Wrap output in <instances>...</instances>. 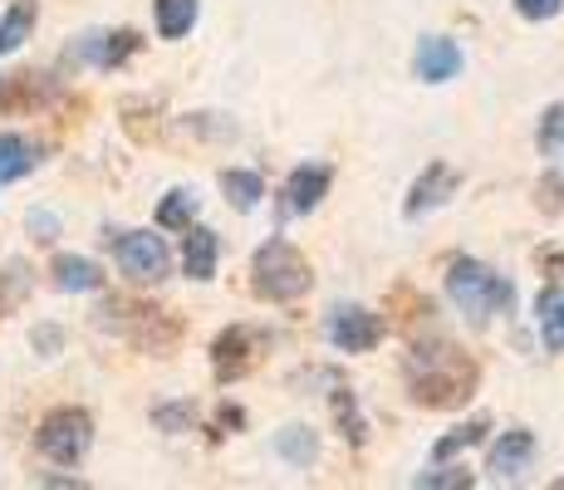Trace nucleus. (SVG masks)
Returning a JSON list of instances; mask_svg holds the SVG:
<instances>
[{"mask_svg": "<svg viewBox=\"0 0 564 490\" xmlns=\"http://www.w3.org/2000/svg\"><path fill=\"white\" fill-rule=\"evenodd\" d=\"M153 427L167 432V437L192 432L197 427V407H192V402H162V407H153Z\"/></svg>", "mask_w": 564, "mask_h": 490, "instance_id": "obj_27", "label": "nucleus"}, {"mask_svg": "<svg viewBox=\"0 0 564 490\" xmlns=\"http://www.w3.org/2000/svg\"><path fill=\"white\" fill-rule=\"evenodd\" d=\"M275 456L285 466H295V471H310V466L319 461V432L314 427H280L275 432Z\"/></svg>", "mask_w": 564, "mask_h": 490, "instance_id": "obj_17", "label": "nucleus"}, {"mask_svg": "<svg viewBox=\"0 0 564 490\" xmlns=\"http://www.w3.org/2000/svg\"><path fill=\"white\" fill-rule=\"evenodd\" d=\"M35 446H40V456L54 461V466H79L94 446V417L84 407H54V412L40 417Z\"/></svg>", "mask_w": 564, "mask_h": 490, "instance_id": "obj_5", "label": "nucleus"}, {"mask_svg": "<svg viewBox=\"0 0 564 490\" xmlns=\"http://www.w3.org/2000/svg\"><path fill=\"white\" fill-rule=\"evenodd\" d=\"M540 260H545V275L550 280H564V250H545Z\"/></svg>", "mask_w": 564, "mask_h": 490, "instance_id": "obj_35", "label": "nucleus"}, {"mask_svg": "<svg viewBox=\"0 0 564 490\" xmlns=\"http://www.w3.org/2000/svg\"><path fill=\"white\" fill-rule=\"evenodd\" d=\"M84 54H89L99 69H118V64H128L138 50H143V35L138 30H113V35H84Z\"/></svg>", "mask_w": 564, "mask_h": 490, "instance_id": "obj_16", "label": "nucleus"}, {"mask_svg": "<svg viewBox=\"0 0 564 490\" xmlns=\"http://www.w3.org/2000/svg\"><path fill=\"white\" fill-rule=\"evenodd\" d=\"M113 260L133 285H158V280H167V270H172L167 246H162V236H153V231H118Z\"/></svg>", "mask_w": 564, "mask_h": 490, "instance_id": "obj_6", "label": "nucleus"}, {"mask_svg": "<svg viewBox=\"0 0 564 490\" xmlns=\"http://www.w3.org/2000/svg\"><path fill=\"white\" fill-rule=\"evenodd\" d=\"M182 128H192L202 138H236V123H226V113H192L182 118Z\"/></svg>", "mask_w": 564, "mask_h": 490, "instance_id": "obj_31", "label": "nucleus"}, {"mask_svg": "<svg viewBox=\"0 0 564 490\" xmlns=\"http://www.w3.org/2000/svg\"><path fill=\"white\" fill-rule=\"evenodd\" d=\"M535 206L545 216H560L564 211V172H545V177L535 182Z\"/></svg>", "mask_w": 564, "mask_h": 490, "instance_id": "obj_30", "label": "nucleus"}, {"mask_svg": "<svg viewBox=\"0 0 564 490\" xmlns=\"http://www.w3.org/2000/svg\"><path fill=\"white\" fill-rule=\"evenodd\" d=\"M35 162H40V152H35V143H30V138L0 133V187H10V182L30 177V172H35Z\"/></svg>", "mask_w": 564, "mask_h": 490, "instance_id": "obj_19", "label": "nucleus"}, {"mask_svg": "<svg viewBox=\"0 0 564 490\" xmlns=\"http://www.w3.org/2000/svg\"><path fill=\"white\" fill-rule=\"evenodd\" d=\"M408 398L427 412H457L481 388V363L457 344H412L403 358Z\"/></svg>", "mask_w": 564, "mask_h": 490, "instance_id": "obj_1", "label": "nucleus"}, {"mask_svg": "<svg viewBox=\"0 0 564 490\" xmlns=\"http://www.w3.org/2000/svg\"><path fill=\"white\" fill-rule=\"evenodd\" d=\"M457 187H462V172H457V167H447V162H432V167L408 187L403 216H408V221H417V216L437 211V206H447L452 196H457Z\"/></svg>", "mask_w": 564, "mask_h": 490, "instance_id": "obj_9", "label": "nucleus"}, {"mask_svg": "<svg viewBox=\"0 0 564 490\" xmlns=\"http://www.w3.org/2000/svg\"><path fill=\"white\" fill-rule=\"evenodd\" d=\"M197 15H202L197 0H153V20L162 40H187L197 30Z\"/></svg>", "mask_w": 564, "mask_h": 490, "instance_id": "obj_18", "label": "nucleus"}, {"mask_svg": "<svg viewBox=\"0 0 564 490\" xmlns=\"http://www.w3.org/2000/svg\"><path fill=\"white\" fill-rule=\"evenodd\" d=\"M221 192H226V202H231L236 211H256L260 196H265V182H260V172L226 167V172H221Z\"/></svg>", "mask_w": 564, "mask_h": 490, "instance_id": "obj_22", "label": "nucleus"}, {"mask_svg": "<svg viewBox=\"0 0 564 490\" xmlns=\"http://www.w3.org/2000/svg\"><path fill=\"white\" fill-rule=\"evenodd\" d=\"M50 280H54V290H64V294H94V290H104V270L94 265L89 255H54Z\"/></svg>", "mask_w": 564, "mask_h": 490, "instance_id": "obj_15", "label": "nucleus"}, {"mask_svg": "<svg viewBox=\"0 0 564 490\" xmlns=\"http://www.w3.org/2000/svg\"><path fill=\"white\" fill-rule=\"evenodd\" d=\"M314 285V270H310V260L300 255L290 241H265L256 250V260H251V294L256 300H265V304H295L300 294H310Z\"/></svg>", "mask_w": 564, "mask_h": 490, "instance_id": "obj_3", "label": "nucleus"}, {"mask_svg": "<svg viewBox=\"0 0 564 490\" xmlns=\"http://www.w3.org/2000/svg\"><path fill=\"white\" fill-rule=\"evenodd\" d=\"M412 486H422V490H466V486H476V476H471V471H462V466L452 471V466L442 461V471H422Z\"/></svg>", "mask_w": 564, "mask_h": 490, "instance_id": "obj_28", "label": "nucleus"}, {"mask_svg": "<svg viewBox=\"0 0 564 490\" xmlns=\"http://www.w3.org/2000/svg\"><path fill=\"white\" fill-rule=\"evenodd\" d=\"M54 98L50 74H10L0 79V113H30V108H45Z\"/></svg>", "mask_w": 564, "mask_h": 490, "instance_id": "obj_13", "label": "nucleus"}, {"mask_svg": "<svg viewBox=\"0 0 564 490\" xmlns=\"http://www.w3.org/2000/svg\"><path fill=\"white\" fill-rule=\"evenodd\" d=\"M30 236H35V241H54V236H59V221H54L50 211H30Z\"/></svg>", "mask_w": 564, "mask_h": 490, "instance_id": "obj_34", "label": "nucleus"}, {"mask_svg": "<svg viewBox=\"0 0 564 490\" xmlns=\"http://www.w3.org/2000/svg\"><path fill=\"white\" fill-rule=\"evenodd\" d=\"M30 344H35L45 358H54V353H59V348H64V329H54V324H40V329L30 334Z\"/></svg>", "mask_w": 564, "mask_h": 490, "instance_id": "obj_33", "label": "nucleus"}, {"mask_svg": "<svg viewBox=\"0 0 564 490\" xmlns=\"http://www.w3.org/2000/svg\"><path fill=\"white\" fill-rule=\"evenodd\" d=\"M99 329H108L113 339L133 344L138 353H153V358H167L172 348L182 344V319H172L162 304H148V300H104L99 309Z\"/></svg>", "mask_w": 564, "mask_h": 490, "instance_id": "obj_2", "label": "nucleus"}, {"mask_svg": "<svg viewBox=\"0 0 564 490\" xmlns=\"http://www.w3.org/2000/svg\"><path fill=\"white\" fill-rule=\"evenodd\" d=\"M540 148H545L550 157L564 152V104H550L545 118H540Z\"/></svg>", "mask_w": 564, "mask_h": 490, "instance_id": "obj_29", "label": "nucleus"}, {"mask_svg": "<svg viewBox=\"0 0 564 490\" xmlns=\"http://www.w3.org/2000/svg\"><path fill=\"white\" fill-rule=\"evenodd\" d=\"M447 294L466 314V324H491L496 314H506V304H511V285H506L491 265H481L476 255H457L447 265Z\"/></svg>", "mask_w": 564, "mask_h": 490, "instance_id": "obj_4", "label": "nucleus"}, {"mask_svg": "<svg viewBox=\"0 0 564 490\" xmlns=\"http://www.w3.org/2000/svg\"><path fill=\"white\" fill-rule=\"evenodd\" d=\"M462 45L447 35H427L412 54V74H417L422 84H452L462 74Z\"/></svg>", "mask_w": 564, "mask_h": 490, "instance_id": "obj_12", "label": "nucleus"}, {"mask_svg": "<svg viewBox=\"0 0 564 490\" xmlns=\"http://www.w3.org/2000/svg\"><path fill=\"white\" fill-rule=\"evenodd\" d=\"M334 422H339V432H344V442L349 446H364L368 442V422L359 417V398H354L349 388H334Z\"/></svg>", "mask_w": 564, "mask_h": 490, "instance_id": "obj_23", "label": "nucleus"}, {"mask_svg": "<svg viewBox=\"0 0 564 490\" xmlns=\"http://www.w3.org/2000/svg\"><path fill=\"white\" fill-rule=\"evenodd\" d=\"M535 319H540V344H545L550 353H564V290L560 285L540 290Z\"/></svg>", "mask_w": 564, "mask_h": 490, "instance_id": "obj_20", "label": "nucleus"}, {"mask_svg": "<svg viewBox=\"0 0 564 490\" xmlns=\"http://www.w3.org/2000/svg\"><path fill=\"white\" fill-rule=\"evenodd\" d=\"M260 348H265V334L251 329V324H231V329H221L212 339V368H216V378H221V383H236L241 373H251Z\"/></svg>", "mask_w": 564, "mask_h": 490, "instance_id": "obj_8", "label": "nucleus"}, {"mask_svg": "<svg viewBox=\"0 0 564 490\" xmlns=\"http://www.w3.org/2000/svg\"><path fill=\"white\" fill-rule=\"evenodd\" d=\"M35 15H40L35 0H15V6L0 15V59H6V54H15L30 40V30H35Z\"/></svg>", "mask_w": 564, "mask_h": 490, "instance_id": "obj_21", "label": "nucleus"}, {"mask_svg": "<svg viewBox=\"0 0 564 490\" xmlns=\"http://www.w3.org/2000/svg\"><path fill=\"white\" fill-rule=\"evenodd\" d=\"M30 285H35V280H30V265H20V260L0 265V319H6V314H15L20 304L30 300Z\"/></svg>", "mask_w": 564, "mask_h": 490, "instance_id": "obj_25", "label": "nucleus"}, {"mask_svg": "<svg viewBox=\"0 0 564 490\" xmlns=\"http://www.w3.org/2000/svg\"><path fill=\"white\" fill-rule=\"evenodd\" d=\"M329 182H334V172L329 167H314V162H305V167H295L285 177V192H280V216H310L314 206L329 196Z\"/></svg>", "mask_w": 564, "mask_h": 490, "instance_id": "obj_11", "label": "nucleus"}, {"mask_svg": "<svg viewBox=\"0 0 564 490\" xmlns=\"http://www.w3.org/2000/svg\"><path fill=\"white\" fill-rule=\"evenodd\" d=\"M560 10H564V0H516V15H520V20H535V25L555 20Z\"/></svg>", "mask_w": 564, "mask_h": 490, "instance_id": "obj_32", "label": "nucleus"}, {"mask_svg": "<svg viewBox=\"0 0 564 490\" xmlns=\"http://www.w3.org/2000/svg\"><path fill=\"white\" fill-rule=\"evenodd\" d=\"M530 466H535V432H525V427L501 432L496 446H491V456H486L491 481H520Z\"/></svg>", "mask_w": 564, "mask_h": 490, "instance_id": "obj_10", "label": "nucleus"}, {"mask_svg": "<svg viewBox=\"0 0 564 490\" xmlns=\"http://www.w3.org/2000/svg\"><path fill=\"white\" fill-rule=\"evenodd\" d=\"M383 329L388 324L373 309H364V304H334L324 314V339L339 348V353H368V348H378Z\"/></svg>", "mask_w": 564, "mask_h": 490, "instance_id": "obj_7", "label": "nucleus"}, {"mask_svg": "<svg viewBox=\"0 0 564 490\" xmlns=\"http://www.w3.org/2000/svg\"><path fill=\"white\" fill-rule=\"evenodd\" d=\"M486 432H491V422H486V417H471V422H462V427L457 432H447V437H442L437 446H432V461H452V456H462V451H471V446L476 442H481L486 437Z\"/></svg>", "mask_w": 564, "mask_h": 490, "instance_id": "obj_26", "label": "nucleus"}, {"mask_svg": "<svg viewBox=\"0 0 564 490\" xmlns=\"http://www.w3.org/2000/svg\"><path fill=\"white\" fill-rule=\"evenodd\" d=\"M197 211H202V202L192 192H167L158 202V226L162 231H187V226L197 221Z\"/></svg>", "mask_w": 564, "mask_h": 490, "instance_id": "obj_24", "label": "nucleus"}, {"mask_svg": "<svg viewBox=\"0 0 564 490\" xmlns=\"http://www.w3.org/2000/svg\"><path fill=\"white\" fill-rule=\"evenodd\" d=\"M216 255H221V236L192 221L187 231H182V270H187L192 280H212L216 275Z\"/></svg>", "mask_w": 564, "mask_h": 490, "instance_id": "obj_14", "label": "nucleus"}]
</instances>
